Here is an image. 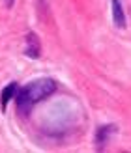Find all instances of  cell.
<instances>
[{
    "mask_svg": "<svg viewBox=\"0 0 131 153\" xmlns=\"http://www.w3.org/2000/svg\"><path fill=\"white\" fill-rule=\"evenodd\" d=\"M56 91V82L45 76V79H37V80H32L28 82L25 88L19 90V94L15 95V105H17V110L19 114L26 116V114L32 110V106L36 103L47 99L49 95H52Z\"/></svg>",
    "mask_w": 131,
    "mask_h": 153,
    "instance_id": "obj_1",
    "label": "cell"
},
{
    "mask_svg": "<svg viewBox=\"0 0 131 153\" xmlns=\"http://www.w3.org/2000/svg\"><path fill=\"white\" fill-rule=\"evenodd\" d=\"M25 54L28 58H40L41 56V47H40V41L34 32H28L26 34V47H25Z\"/></svg>",
    "mask_w": 131,
    "mask_h": 153,
    "instance_id": "obj_2",
    "label": "cell"
},
{
    "mask_svg": "<svg viewBox=\"0 0 131 153\" xmlns=\"http://www.w3.org/2000/svg\"><path fill=\"white\" fill-rule=\"evenodd\" d=\"M111 4H112V22L118 28H124L126 26V13H124V7H122V2L120 0H111Z\"/></svg>",
    "mask_w": 131,
    "mask_h": 153,
    "instance_id": "obj_3",
    "label": "cell"
},
{
    "mask_svg": "<svg viewBox=\"0 0 131 153\" xmlns=\"http://www.w3.org/2000/svg\"><path fill=\"white\" fill-rule=\"evenodd\" d=\"M15 91H17V82H10L7 86L2 90V95H0V106H2V110H6L7 103H10V99L15 97Z\"/></svg>",
    "mask_w": 131,
    "mask_h": 153,
    "instance_id": "obj_4",
    "label": "cell"
},
{
    "mask_svg": "<svg viewBox=\"0 0 131 153\" xmlns=\"http://www.w3.org/2000/svg\"><path fill=\"white\" fill-rule=\"evenodd\" d=\"M112 133V127H99L97 129V134H96V144H97V149H103V146L107 144V138H109V134Z\"/></svg>",
    "mask_w": 131,
    "mask_h": 153,
    "instance_id": "obj_5",
    "label": "cell"
},
{
    "mask_svg": "<svg viewBox=\"0 0 131 153\" xmlns=\"http://www.w3.org/2000/svg\"><path fill=\"white\" fill-rule=\"evenodd\" d=\"M13 2L15 0H6V6H13Z\"/></svg>",
    "mask_w": 131,
    "mask_h": 153,
    "instance_id": "obj_6",
    "label": "cell"
}]
</instances>
